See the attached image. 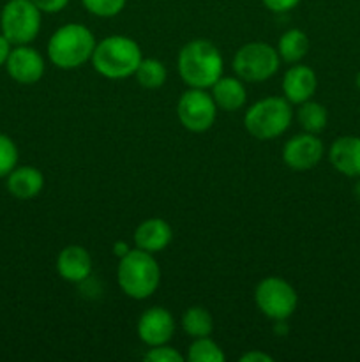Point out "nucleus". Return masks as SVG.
I'll return each mask as SVG.
<instances>
[{"label":"nucleus","mask_w":360,"mask_h":362,"mask_svg":"<svg viewBox=\"0 0 360 362\" xmlns=\"http://www.w3.org/2000/svg\"><path fill=\"white\" fill-rule=\"evenodd\" d=\"M175 332V318L164 308H148L138 320V336L148 346L166 345Z\"/></svg>","instance_id":"12"},{"label":"nucleus","mask_w":360,"mask_h":362,"mask_svg":"<svg viewBox=\"0 0 360 362\" xmlns=\"http://www.w3.org/2000/svg\"><path fill=\"white\" fill-rule=\"evenodd\" d=\"M325 154L323 141L313 133H300L289 138L282 147V161L296 172L313 170Z\"/></svg>","instance_id":"10"},{"label":"nucleus","mask_w":360,"mask_h":362,"mask_svg":"<svg viewBox=\"0 0 360 362\" xmlns=\"http://www.w3.org/2000/svg\"><path fill=\"white\" fill-rule=\"evenodd\" d=\"M0 28L11 45H30L41 30V11L32 0H9L0 13Z\"/></svg>","instance_id":"6"},{"label":"nucleus","mask_w":360,"mask_h":362,"mask_svg":"<svg viewBox=\"0 0 360 362\" xmlns=\"http://www.w3.org/2000/svg\"><path fill=\"white\" fill-rule=\"evenodd\" d=\"M277 49L267 42H247L233 57V71L240 80L260 83L274 76L279 69Z\"/></svg>","instance_id":"7"},{"label":"nucleus","mask_w":360,"mask_h":362,"mask_svg":"<svg viewBox=\"0 0 360 362\" xmlns=\"http://www.w3.org/2000/svg\"><path fill=\"white\" fill-rule=\"evenodd\" d=\"M138 83L145 88H159L166 81V67L157 59H143L138 66L136 73Z\"/></svg>","instance_id":"22"},{"label":"nucleus","mask_w":360,"mask_h":362,"mask_svg":"<svg viewBox=\"0 0 360 362\" xmlns=\"http://www.w3.org/2000/svg\"><path fill=\"white\" fill-rule=\"evenodd\" d=\"M240 361L242 362H272L274 359L263 352H249V354H246V356L240 357Z\"/></svg>","instance_id":"30"},{"label":"nucleus","mask_w":360,"mask_h":362,"mask_svg":"<svg viewBox=\"0 0 360 362\" xmlns=\"http://www.w3.org/2000/svg\"><path fill=\"white\" fill-rule=\"evenodd\" d=\"M116 281L127 297L136 300L154 296L161 283V269L154 255L143 250H131L120 258L116 269Z\"/></svg>","instance_id":"3"},{"label":"nucleus","mask_w":360,"mask_h":362,"mask_svg":"<svg viewBox=\"0 0 360 362\" xmlns=\"http://www.w3.org/2000/svg\"><path fill=\"white\" fill-rule=\"evenodd\" d=\"M212 98H214L217 108L224 112H236L242 108L247 101L246 87L240 80L233 76H221L212 85Z\"/></svg>","instance_id":"18"},{"label":"nucleus","mask_w":360,"mask_h":362,"mask_svg":"<svg viewBox=\"0 0 360 362\" xmlns=\"http://www.w3.org/2000/svg\"><path fill=\"white\" fill-rule=\"evenodd\" d=\"M6 69L14 81L21 85H34L44 74V59L35 48L20 45L11 49Z\"/></svg>","instance_id":"11"},{"label":"nucleus","mask_w":360,"mask_h":362,"mask_svg":"<svg viewBox=\"0 0 360 362\" xmlns=\"http://www.w3.org/2000/svg\"><path fill=\"white\" fill-rule=\"evenodd\" d=\"M41 13H60L69 4V0H32Z\"/></svg>","instance_id":"27"},{"label":"nucleus","mask_w":360,"mask_h":362,"mask_svg":"<svg viewBox=\"0 0 360 362\" xmlns=\"http://www.w3.org/2000/svg\"><path fill=\"white\" fill-rule=\"evenodd\" d=\"M18 147L7 134L0 133V179L9 175L18 165Z\"/></svg>","instance_id":"24"},{"label":"nucleus","mask_w":360,"mask_h":362,"mask_svg":"<svg viewBox=\"0 0 360 362\" xmlns=\"http://www.w3.org/2000/svg\"><path fill=\"white\" fill-rule=\"evenodd\" d=\"M85 9L99 18H113L122 13L127 0H81Z\"/></svg>","instance_id":"25"},{"label":"nucleus","mask_w":360,"mask_h":362,"mask_svg":"<svg viewBox=\"0 0 360 362\" xmlns=\"http://www.w3.org/2000/svg\"><path fill=\"white\" fill-rule=\"evenodd\" d=\"M176 67L184 83L208 88L222 76V55L210 41L194 39L180 49Z\"/></svg>","instance_id":"1"},{"label":"nucleus","mask_w":360,"mask_h":362,"mask_svg":"<svg viewBox=\"0 0 360 362\" xmlns=\"http://www.w3.org/2000/svg\"><path fill=\"white\" fill-rule=\"evenodd\" d=\"M265 7L272 11V13H288L293 7L299 6L300 0H261Z\"/></svg>","instance_id":"28"},{"label":"nucleus","mask_w":360,"mask_h":362,"mask_svg":"<svg viewBox=\"0 0 360 362\" xmlns=\"http://www.w3.org/2000/svg\"><path fill=\"white\" fill-rule=\"evenodd\" d=\"M254 300H256L258 310L275 322L286 320L295 313L299 297H296L295 288L286 279L270 276L258 283L254 290Z\"/></svg>","instance_id":"8"},{"label":"nucleus","mask_w":360,"mask_h":362,"mask_svg":"<svg viewBox=\"0 0 360 362\" xmlns=\"http://www.w3.org/2000/svg\"><path fill=\"white\" fill-rule=\"evenodd\" d=\"M129 251H131V247L127 246V243H124V240H119V243L113 244V253H115L119 258L126 257Z\"/></svg>","instance_id":"31"},{"label":"nucleus","mask_w":360,"mask_h":362,"mask_svg":"<svg viewBox=\"0 0 360 362\" xmlns=\"http://www.w3.org/2000/svg\"><path fill=\"white\" fill-rule=\"evenodd\" d=\"M226 359L224 352L210 336L207 338H196L187 350V361L189 362H222Z\"/></svg>","instance_id":"23"},{"label":"nucleus","mask_w":360,"mask_h":362,"mask_svg":"<svg viewBox=\"0 0 360 362\" xmlns=\"http://www.w3.org/2000/svg\"><path fill=\"white\" fill-rule=\"evenodd\" d=\"M318 88L316 73L309 66L293 64L282 78V92L292 105H302L309 101Z\"/></svg>","instance_id":"13"},{"label":"nucleus","mask_w":360,"mask_h":362,"mask_svg":"<svg viewBox=\"0 0 360 362\" xmlns=\"http://www.w3.org/2000/svg\"><path fill=\"white\" fill-rule=\"evenodd\" d=\"M292 119V103L286 98L272 95L251 105L244 117V126L256 140H274L288 129Z\"/></svg>","instance_id":"5"},{"label":"nucleus","mask_w":360,"mask_h":362,"mask_svg":"<svg viewBox=\"0 0 360 362\" xmlns=\"http://www.w3.org/2000/svg\"><path fill=\"white\" fill-rule=\"evenodd\" d=\"M182 329L189 338H207L212 334L214 329V320L212 315L205 308L193 306L184 313L182 317Z\"/></svg>","instance_id":"20"},{"label":"nucleus","mask_w":360,"mask_h":362,"mask_svg":"<svg viewBox=\"0 0 360 362\" xmlns=\"http://www.w3.org/2000/svg\"><path fill=\"white\" fill-rule=\"evenodd\" d=\"M173 232L168 221L161 218L145 219L134 232V243L140 250L148 251V253H159L166 250L168 244L172 243Z\"/></svg>","instance_id":"16"},{"label":"nucleus","mask_w":360,"mask_h":362,"mask_svg":"<svg viewBox=\"0 0 360 362\" xmlns=\"http://www.w3.org/2000/svg\"><path fill=\"white\" fill-rule=\"evenodd\" d=\"M328 159L330 165L337 170L339 173L352 179L360 177V136H341L332 144L328 151Z\"/></svg>","instance_id":"15"},{"label":"nucleus","mask_w":360,"mask_h":362,"mask_svg":"<svg viewBox=\"0 0 360 362\" xmlns=\"http://www.w3.org/2000/svg\"><path fill=\"white\" fill-rule=\"evenodd\" d=\"M176 115L180 124L193 133H203L208 131L215 122L217 115V105H215L212 94L205 88H193L184 92L176 105Z\"/></svg>","instance_id":"9"},{"label":"nucleus","mask_w":360,"mask_h":362,"mask_svg":"<svg viewBox=\"0 0 360 362\" xmlns=\"http://www.w3.org/2000/svg\"><path fill=\"white\" fill-rule=\"evenodd\" d=\"M143 359L147 362H182L184 357L179 350L172 349L168 345L150 346L148 352L145 354Z\"/></svg>","instance_id":"26"},{"label":"nucleus","mask_w":360,"mask_h":362,"mask_svg":"<svg viewBox=\"0 0 360 362\" xmlns=\"http://www.w3.org/2000/svg\"><path fill=\"white\" fill-rule=\"evenodd\" d=\"M353 194H355L356 200L360 202V177H359V180L355 182V186H353Z\"/></svg>","instance_id":"32"},{"label":"nucleus","mask_w":360,"mask_h":362,"mask_svg":"<svg viewBox=\"0 0 360 362\" xmlns=\"http://www.w3.org/2000/svg\"><path fill=\"white\" fill-rule=\"evenodd\" d=\"M95 37L81 23H67L53 32L48 41V57L59 69H78L92 59Z\"/></svg>","instance_id":"4"},{"label":"nucleus","mask_w":360,"mask_h":362,"mask_svg":"<svg viewBox=\"0 0 360 362\" xmlns=\"http://www.w3.org/2000/svg\"><path fill=\"white\" fill-rule=\"evenodd\" d=\"M356 87H359V90H360V73L356 74Z\"/></svg>","instance_id":"33"},{"label":"nucleus","mask_w":360,"mask_h":362,"mask_svg":"<svg viewBox=\"0 0 360 362\" xmlns=\"http://www.w3.org/2000/svg\"><path fill=\"white\" fill-rule=\"evenodd\" d=\"M56 272L67 283H83L92 274V257L83 246H67L56 258Z\"/></svg>","instance_id":"14"},{"label":"nucleus","mask_w":360,"mask_h":362,"mask_svg":"<svg viewBox=\"0 0 360 362\" xmlns=\"http://www.w3.org/2000/svg\"><path fill=\"white\" fill-rule=\"evenodd\" d=\"M11 41L9 39L6 37V35L2 34V32H0V66H6V62H7V59H9V53H11Z\"/></svg>","instance_id":"29"},{"label":"nucleus","mask_w":360,"mask_h":362,"mask_svg":"<svg viewBox=\"0 0 360 362\" xmlns=\"http://www.w3.org/2000/svg\"><path fill=\"white\" fill-rule=\"evenodd\" d=\"M92 66L101 76L109 80H122L133 76L143 60L136 41L126 35H109L95 45L92 53Z\"/></svg>","instance_id":"2"},{"label":"nucleus","mask_w":360,"mask_h":362,"mask_svg":"<svg viewBox=\"0 0 360 362\" xmlns=\"http://www.w3.org/2000/svg\"><path fill=\"white\" fill-rule=\"evenodd\" d=\"M309 52V37L300 28H292L284 32L279 39L277 53L284 62L296 64L304 59Z\"/></svg>","instance_id":"19"},{"label":"nucleus","mask_w":360,"mask_h":362,"mask_svg":"<svg viewBox=\"0 0 360 362\" xmlns=\"http://www.w3.org/2000/svg\"><path fill=\"white\" fill-rule=\"evenodd\" d=\"M296 119H299V124L306 133L318 134L327 127L328 113L323 105L309 99V101L300 105L299 112H296Z\"/></svg>","instance_id":"21"},{"label":"nucleus","mask_w":360,"mask_h":362,"mask_svg":"<svg viewBox=\"0 0 360 362\" xmlns=\"http://www.w3.org/2000/svg\"><path fill=\"white\" fill-rule=\"evenodd\" d=\"M44 187V175L34 166H16L7 175V191L18 200L35 198Z\"/></svg>","instance_id":"17"}]
</instances>
